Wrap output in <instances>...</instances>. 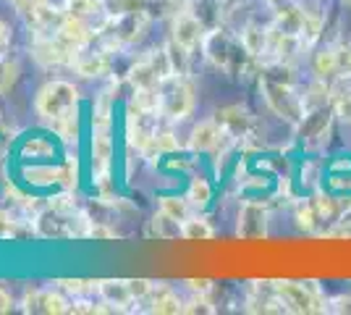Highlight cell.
I'll use <instances>...</instances> for the list:
<instances>
[{
  "instance_id": "1",
  "label": "cell",
  "mask_w": 351,
  "mask_h": 315,
  "mask_svg": "<svg viewBox=\"0 0 351 315\" xmlns=\"http://www.w3.org/2000/svg\"><path fill=\"white\" fill-rule=\"evenodd\" d=\"M160 110L173 121L186 119L194 110V84L184 74H173L160 82Z\"/></svg>"
},
{
  "instance_id": "3",
  "label": "cell",
  "mask_w": 351,
  "mask_h": 315,
  "mask_svg": "<svg viewBox=\"0 0 351 315\" xmlns=\"http://www.w3.org/2000/svg\"><path fill=\"white\" fill-rule=\"evenodd\" d=\"M113 158V142H110V119H108V100L100 103L97 116H95V135H92V161L100 181L105 184L108 179V168Z\"/></svg>"
},
{
  "instance_id": "23",
  "label": "cell",
  "mask_w": 351,
  "mask_h": 315,
  "mask_svg": "<svg viewBox=\"0 0 351 315\" xmlns=\"http://www.w3.org/2000/svg\"><path fill=\"white\" fill-rule=\"evenodd\" d=\"M152 313H162V315H173V313H184V302L176 297L173 292L168 289H160L152 300Z\"/></svg>"
},
{
  "instance_id": "11",
  "label": "cell",
  "mask_w": 351,
  "mask_h": 315,
  "mask_svg": "<svg viewBox=\"0 0 351 315\" xmlns=\"http://www.w3.org/2000/svg\"><path fill=\"white\" fill-rule=\"evenodd\" d=\"M218 124L228 132V135L244 137L249 129V124H252V119H249V113L241 108V105H231V108H223V110L218 113Z\"/></svg>"
},
{
  "instance_id": "34",
  "label": "cell",
  "mask_w": 351,
  "mask_h": 315,
  "mask_svg": "<svg viewBox=\"0 0 351 315\" xmlns=\"http://www.w3.org/2000/svg\"><path fill=\"white\" fill-rule=\"evenodd\" d=\"M336 113L346 121V124H351V95H346V97H341V100H338Z\"/></svg>"
},
{
  "instance_id": "38",
  "label": "cell",
  "mask_w": 351,
  "mask_h": 315,
  "mask_svg": "<svg viewBox=\"0 0 351 315\" xmlns=\"http://www.w3.org/2000/svg\"><path fill=\"white\" fill-rule=\"evenodd\" d=\"M336 305H341V307H336V313H343V310H349L351 313V297H336Z\"/></svg>"
},
{
  "instance_id": "28",
  "label": "cell",
  "mask_w": 351,
  "mask_h": 315,
  "mask_svg": "<svg viewBox=\"0 0 351 315\" xmlns=\"http://www.w3.org/2000/svg\"><path fill=\"white\" fill-rule=\"evenodd\" d=\"M178 148H181V145H178L176 135H171V132H158L155 139H152V145H149V150H158V152H176Z\"/></svg>"
},
{
  "instance_id": "10",
  "label": "cell",
  "mask_w": 351,
  "mask_h": 315,
  "mask_svg": "<svg viewBox=\"0 0 351 315\" xmlns=\"http://www.w3.org/2000/svg\"><path fill=\"white\" fill-rule=\"evenodd\" d=\"M205 40V32H202V21L191 14H178L173 21V43H178L186 50H194Z\"/></svg>"
},
{
  "instance_id": "39",
  "label": "cell",
  "mask_w": 351,
  "mask_h": 315,
  "mask_svg": "<svg viewBox=\"0 0 351 315\" xmlns=\"http://www.w3.org/2000/svg\"><path fill=\"white\" fill-rule=\"evenodd\" d=\"M3 40H5V24L0 21V43H3Z\"/></svg>"
},
{
  "instance_id": "5",
  "label": "cell",
  "mask_w": 351,
  "mask_h": 315,
  "mask_svg": "<svg viewBox=\"0 0 351 315\" xmlns=\"http://www.w3.org/2000/svg\"><path fill=\"white\" fill-rule=\"evenodd\" d=\"M265 100H267V105H270L278 116H283V119H289V121L302 119V103H299V97H296L289 87L265 82Z\"/></svg>"
},
{
  "instance_id": "2",
  "label": "cell",
  "mask_w": 351,
  "mask_h": 315,
  "mask_svg": "<svg viewBox=\"0 0 351 315\" xmlns=\"http://www.w3.org/2000/svg\"><path fill=\"white\" fill-rule=\"evenodd\" d=\"M79 103V90L73 87L71 82H50L45 84L43 90L37 92V113L45 119L56 121L66 113L76 110Z\"/></svg>"
},
{
  "instance_id": "16",
  "label": "cell",
  "mask_w": 351,
  "mask_h": 315,
  "mask_svg": "<svg viewBox=\"0 0 351 315\" xmlns=\"http://www.w3.org/2000/svg\"><path fill=\"white\" fill-rule=\"evenodd\" d=\"M181 237L189 242H207L215 237V231H213V226H210L207 218L191 215V218H186V221L181 224Z\"/></svg>"
},
{
  "instance_id": "8",
  "label": "cell",
  "mask_w": 351,
  "mask_h": 315,
  "mask_svg": "<svg viewBox=\"0 0 351 315\" xmlns=\"http://www.w3.org/2000/svg\"><path fill=\"white\" fill-rule=\"evenodd\" d=\"M24 310L27 313H50V315H60L69 313V300L58 294V292H45V289H34V292H27L24 297Z\"/></svg>"
},
{
  "instance_id": "37",
  "label": "cell",
  "mask_w": 351,
  "mask_h": 315,
  "mask_svg": "<svg viewBox=\"0 0 351 315\" xmlns=\"http://www.w3.org/2000/svg\"><path fill=\"white\" fill-rule=\"evenodd\" d=\"M11 305H14L11 294H8L5 289H0V313H8V310H11Z\"/></svg>"
},
{
  "instance_id": "24",
  "label": "cell",
  "mask_w": 351,
  "mask_h": 315,
  "mask_svg": "<svg viewBox=\"0 0 351 315\" xmlns=\"http://www.w3.org/2000/svg\"><path fill=\"white\" fill-rule=\"evenodd\" d=\"M315 71L320 76H333L338 71V53L333 47H325L315 56Z\"/></svg>"
},
{
  "instance_id": "22",
  "label": "cell",
  "mask_w": 351,
  "mask_h": 315,
  "mask_svg": "<svg viewBox=\"0 0 351 315\" xmlns=\"http://www.w3.org/2000/svg\"><path fill=\"white\" fill-rule=\"evenodd\" d=\"M152 234H155L158 240H176V237H181V224L173 221L171 215H165L160 210V213L152 218Z\"/></svg>"
},
{
  "instance_id": "4",
  "label": "cell",
  "mask_w": 351,
  "mask_h": 315,
  "mask_svg": "<svg viewBox=\"0 0 351 315\" xmlns=\"http://www.w3.org/2000/svg\"><path fill=\"white\" fill-rule=\"evenodd\" d=\"M276 294H278L283 305H289L293 313H312L317 310V289L312 284H296V281H280L276 284Z\"/></svg>"
},
{
  "instance_id": "30",
  "label": "cell",
  "mask_w": 351,
  "mask_h": 315,
  "mask_svg": "<svg viewBox=\"0 0 351 315\" xmlns=\"http://www.w3.org/2000/svg\"><path fill=\"white\" fill-rule=\"evenodd\" d=\"M312 208L317 213V218H330L333 215V200L328 195H317L312 200Z\"/></svg>"
},
{
  "instance_id": "15",
  "label": "cell",
  "mask_w": 351,
  "mask_h": 315,
  "mask_svg": "<svg viewBox=\"0 0 351 315\" xmlns=\"http://www.w3.org/2000/svg\"><path fill=\"white\" fill-rule=\"evenodd\" d=\"M73 66L82 76H103L108 71V56L105 53H84V56L79 53Z\"/></svg>"
},
{
  "instance_id": "21",
  "label": "cell",
  "mask_w": 351,
  "mask_h": 315,
  "mask_svg": "<svg viewBox=\"0 0 351 315\" xmlns=\"http://www.w3.org/2000/svg\"><path fill=\"white\" fill-rule=\"evenodd\" d=\"M189 202L194 205L197 210H202L210 205V200H213V187H210V181L202 179V176H194L189 184Z\"/></svg>"
},
{
  "instance_id": "18",
  "label": "cell",
  "mask_w": 351,
  "mask_h": 315,
  "mask_svg": "<svg viewBox=\"0 0 351 315\" xmlns=\"http://www.w3.org/2000/svg\"><path fill=\"white\" fill-rule=\"evenodd\" d=\"M241 47L249 56H263L265 50L270 47V34L257 30V27H247V30L241 32Z\"/></svg>"
},
{
  "instance_id": "32",
  "label": "cell",
  "mask_w": 351,
  "mask_h": 315,
  "mask_svg": "<svg viewBox=\"0 0 351 315\" xmlns=\"http://www.w3.org/2000/svg\"><path fill=\"white\" fill-rule=\"evenodd\" d=\"M129 289H132L134 300H142V297H147L152 292V281H147V279H132Z\"/></svg>"
},
{
  "instance_id": "14",
  "label": "cell",
  "mask_w": 351,
  "mask_h": 315,
  "mask_svg": "<svg viewBox=\"0 0 351 315\" xmlns=\"http://www.w3.org/2000/svg\"><path fill=\"white\" fill-rule=\"evenodd\" d=\"M126 79L132 82L134 90H139V87H160V76L155 71V66L149 63V58H142L139 63H134V69L129 71Z\"/></svg>"
},
{
  "instance_id": "36",
  "label": "cell",
  "mask_w": 351,
  "mask_h": 315,
  "mask_svg": "<svg viewBox=\"0 0 351 315\" xmlns=\"http://www.w3.org/2000/svg\"><path fill=\"white\" fill-rule=\"evenodd\" d=\"M3 237H14V221L5 213H0V240Z\"/></svg>"
},
{
  "instance_id": "9",
  "label": "cell",
  "mask_w": 351,
  "mask_h": 315,
  "mask_svg": "<svg viewBox=\"0 0 351 315\" xmlns=\"http://www.w3.org/2000/svg\"><path fill=\"white\" fill-rule=\"evenodd\" d=\"M92 27H89L87 21H82V19H73V16H66L63 21L58 24V40L60 43H66V45L76 50V53H82L87 43L92 40Z\"/></svg>"
},
{
  "instance_id": "29",
  "label": "cell",
  "mask_w": 351,
  "mask_h": 315,
  "mask_svg": "<svg viewBox=\"0 0 351 315\" xmlns=\"http://www.w3.org/2000/svg\"><path fill=\"white\" fill-rule=\"evenodd\" d=\"M60 286L66 289V292H71V294H89L92 289H97V284H92V281H82V279H66V281H60Z\"/></svg>"
},
{
  "instance_id": "25",
  "label": "cell",
  "mask_w": 351,
  "mask_h": 315,
  "mask_svg": "<svg viewBox=\"0 0 351 315\" xmlns=\"http://www.w3.org/2000/svg\"><path fill=\"white\" fill-rule=\"evenodd\" d=\"M168 50V58H171V66H173V74H186V69H189V53L186 47H181L178 43H171V45L165 47Z\"/></svg>"
},
{
  "instance_id": "35",
  "label": "cell",
  "mask_w": 351,
  "mask_h": 315,
  "mask_svg": "<svg viewBox=\"0 0 351 315\" xmlns=\"http://www.w3.org/2000/svg\"><path fill=\"white\" fill-rule=\"evenodd\" d=\"M186 284H189V289L194 294H210V289H213V284L207 279H189Z\"/></svg>"
},
{
  "instance_id": "17",
  "label": "cell",
  "mask_w": 351,
  "mask_h": 315,
  "mask_svg": "<svg viewBox=\"0 0 351 315\" xmlns=\"http://www.w3.org/2000/svg\"><path fill=\"white\" fill-rule=\"evenodd\" d=\"M32 184H66V168L63 165H34L24 171Z\"/></svg>"
},
{
  "instance_id": "19",
  "label": "cell",
  "mask_w": 351,
  "mask_h": 315,
  "mask_svg": "<svg viewBox=\"0 0 351 315\" xmlns=\"http://www.w3.org/2000/svg\"><path fill=\"white\" fill-rule=\"evenodd\" d=\"M132 108L147 110V113H158L160 110V87H139V90H134Z\"/></svg>"
},
{
  "instance_id": "20",
  "label": "cell",
  "mask_w": 351,
  "mask_h": 315,
  "mask_svg": "<svg viewBox=\"0 0 351 315\" xmlns=\"http://www.w3.org/2000/svg\"><path fill=\"white\" fill-rule=\"evenodd\" d=\"M191 208L194 205L189 202V197H162L160 200V210L165 215H171L173 221H178V224L191 218Z\"/></svg>"
},
{
  "instance_id": "27",
  "label": "cell",
  "mask_w": 351,
  "mask_h": 315,
  "mask_svg": "<svg viewBox=\"0 0 351 315\" xmlns=\"http://www.w3.org/2000/svg\"><path fill=\"white\" fill-rule=\"evenodd\" d=\"M53 126L58 129L60 137H66V139H71V137H76V132H79V121H76V110H71V113H66V116H60V119L53 121Z\"/></svg>"
},
{
  "instance_id": "31",
  "label": "cell",
  "mask_w": 351,
  "mask_h": 315,
  "mask_svg": "<svg viewBox=\"0 0 351 315\" xmlns=\"http://www.w3.org/2000/svg\"><path fill=\"white\" fill-rule=\"evenodd\" d=\"M184 313H213V307L207 302V294H194V300L189 305H184Z\"/></svg>"
},
{
  "instance_id": "26",
  "label": "cell",
  "mask_w": 351,
  "mask_h": 315,
  "mask_svg": "<svg viewBox=\"0 0 351 315\" xmlns=\"http://www.w3.org/2000/svg\"><path fill=\"white\" fill-rule=\"evenodd\" d=\"M19 79V63L16 60H3L0 63V95L11 90Z\"/></svg>"
},
{
  "instance_id": "7",
  "label": "cell",
  "mask_w": 351,
  "mask_h": 315,
  "mask_svg": "<svg viewBox=\"0 0 351 315\" xmlns=\"http://www.w3.org/2000/svg\"><path fill=\"white\" fill-rule=\"evenodd\" d=\"M267 231V215L265 208L257 202H247L244 208L239 210V226H236V234L241 240H260Z\"/></svg>"
},
{
  "instance_id": "33",
  "label": "cell",
  "mask_w": 351,
  "mask_h": 315,
  "mask_svg": "<svg viewBox=\"0 0 351 315\" xmlns=\"http://www.w3.org/2000/svg\"><path fill=\"white\" fill-rule=\"evenodd\" d=\"M87 237H95V240H113V237H116V231H110L108 226L95 224V226H89L87 229Z\"/></svg>"
},
{
  "instance_id": "6",
  "label": "cell",
  "mask_w": 351,
  "mask_h": 315,
  "mask_svg": "<svg viewBox=\"0 0 351 315\" xmlns=\"http://www.w3.org/2000/svg\"><path fill=\"white\" fill-rule=\"evenodd\" d=\"M226 137H234L228 135L223 126H220L218 121H199L194 129H191L189 135V148L194 152H210V150H218L220 142L226 139ZM236 139V137H234Z\"/></svg>"
},
{
  "instance_id": "13",
  "label": "cell",
  "mask_w": 351,
  "mask_h": 315,
  "mask_svg": "<svg viewBox=\"0 0 351 315\" xmlns=\"http://www.w3.org/2000/svg\"><path fill=\"white\" fill-rule=\"evenodd\" d=\"M97 292L103 294L105 305H113V307H126L129 302L134 300L132 289H129V281H116V279H105L100 281Z\"/></svg>"
},
{
  "instance_id": "40",
  "label": "cell",
  "mask_w": 351,
  "mask_h": 315,
  "mask_svg": "<svg viewBox=\"0 0 351 315\" xmlns=\"http://www.w3.org/2000/svg\"><path fill=\"white\" fill-rule=\"evenodd\" d=\"M346 3H349V5H351V0H346Z\"/></svg>"
},
{
  "instance_id": "12",
  "label": "cell",
  "mask_w": 351,
  "mask_h": 315,
  "mask_svg": "<svg viewBox=\"0 0 351 315\" xmlns=\"http://www.w3.org/2000/svg\"><path fill=\"white\" fill-rule=\"evenodd\" d=\"M63 11H66V16H73V19H82V21L92 24V21L105 16V3L103 0H66Z\"/></svg>"
}]
</instances>
